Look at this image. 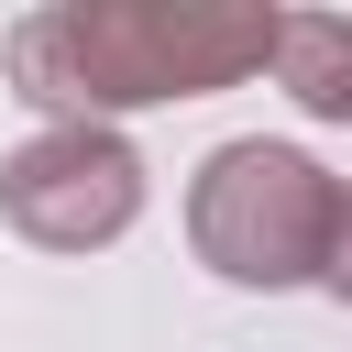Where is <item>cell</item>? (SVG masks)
I'll return each instance as SVG.
<instances>
[{
    "label": "cell",
    "instance_id": "obj_1",
    "mask_svg": "<svg viewBox=\"0 0 352 352\" xmlns=\"http://www.w3.org/2000/svg\"><path fill=\"white\" fill-rule=\"evenodd\" d=\"M11 88L44 121H110L242 88L275 55V11L253 0H55L11 22Z\"/></svg>",
    "mask_w": 352,
    "mask_h": 352
},
{
    "label": "cell",
    "instance_id": "obj_2",
    "mask_svg": "<svg viewBox=\"0 0 352 352\" xmlns=\"http://www.w3.org/2000/svg\"><path fill=\"white\" fill-rule=\"evenodd\" d=\"M330 198L341 176L297 143H220L198 176H187V242L220 286H253V297H286V286H319V242H330Z\"/></svg>",
    "mask_w": 352,
    "mask_h": 352
},
{
    "label": "cell",
    "instance_id": "obj_3",
    "mask_svg": "<svg viewBox=\"0 0 352 352\" xmlns=\"http://www.w3.org/2000/svg\"><path fill=\"white\" fill-rule=\"evenodd\" d=\"M0 220L44 253H110L143 220V154L110 121H44L0 154Z\"/></svg>",
    "mask_w": 352,
    "mask_h": 352
},
{
    "label": "cell",
    "instance_id": "obj_4",
    "mask_svg": "<svg viewBox=\"0 0 352 352\" xmlns=\"http://www.w3.org/2000/svg\"><path fill=\"white\" fill-rule=\"evenodd\" d=\"M275 88L308 121H352V11H275Z\"/></svg>",
    "mask_w": 352,
    "mask_h": 352
},
{
    "label": "cell",
    "instance_id": "obj_5",
    "mask_svg": "<svg viewBox=\"0 0 352 352\" xmlns=\"http://www.w3.org/2000/svg\"><path fill=\"white\" fill-rule=\"evenodd\" d=\"M319 297H341V308H352V187L330 198V242H319Z\"/></svg>",
    "mask_w": 352,
    "mask_h": 352
}]
</instances>
